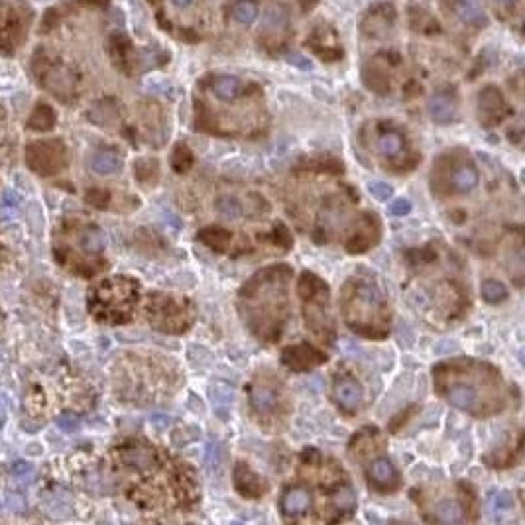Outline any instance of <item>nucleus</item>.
I'll return each instance as SVG.
<instances>
[{
	"instance_id": "f257e3e1",
	"label": "nucleus",
	"mask_w": 525,
	"mask_h": 525,
	"mask_svg": "<svg viewBox=\"0 0 525 525\" xmlns=\"http://www.w3.org/2000/svg\"><path fill=\"white\" fill-rule=\"evenodd\" d=\"M134 299H136L134 282L124 277L107 279L92 294V313L107 321L122 322L128 317Z\"/></svg>"
},
{
	"instance_id": "f03ea898",
	"label": "nucleus",
	"mask_w": 525,
	"mask_h": 525,
	"mask_svg": "<svg viewBox=\"0 0 525 525\" xmlns=\"http://www.w3.org/2000/svg\"><path fill=\"white\" fill-rule=\"evenodd\" d=\"M26 162L37 175H56L67 164V152L59 140H40L28 146Z\"/></svg>"
},
{
	"instance_id": "7ed1b4c3",
	"label": "nucleus",
	"mask_w": 525,
	"mask_h": 525,
	"mask_svg": "<svg viewBox=\"0 0 525 525\" xmlns=\"http://www.w3.org/2000/svg\"><path fill=\"white\" fill-rule=\"evenodd\" d=\"M40 83L61 101H71L77 91V79L71 69L61 64H49L36 69Z\"/></svg>"
},
{
	"instance_id": "20e7f679",
	"label": "nucleus",
	"mask_w": 525,
	"mask_h": 525,
	"mask_svg": "<svg viewBox=\"0 0 525 525\" xmlns=\"http://www.w3.org/2000/svg\"><path fill=\"white\" fill-rule=\"evenodd\" d=\"M427 111L431 120H435L437 124H449L457 119V111H459L457 97L451 91H437L431 95Z\"/></svg>"
},
{
	"instance_id": "39448f33",
	"label": "nucleus",
	"mask_w": 525,
	"mask_h": 525,
	"mask_svg": "<svg viewBox=\"0 0 525 525\" xmlns=\"http://www.w3.org/2000/svg\"><path fill=\"white\" fill-rule=\"evenodd\" d=\"M334 399L346 411H356L362 404V386L356 380L344 378L334 386Z\"/></svg>"
},
{
	"instance_id": "423d86ee",
	"label": "nucleus",
	"mask_w": 525,
	"mask_h": 525,
	"mask_svg": "<svg viewBox=\"0 0 525 525\" xmlns=\"http://www.w3.org/2000/svg\"><path fill=\"white\" fill-rule=\"evenodd\" d=\"M478 111H480V119L484 120L486 124L497 120V116L504 111V99L497 89L494 87H486L484 91L480 92L478 97Z\"/></svg>"
},
{
	"instance_id": "0eeeda50",
	"label": "nucleus",
	"mask_w": 525,
	"mask_h": 525,
	"mask_svg": "<svg viewBox=\"0 0 525 525\" xmlns=\"http://www.w3.org/2000/svg\"><path fill=\"white\" fill-rule=\"evenodd\" d=\"M122 462H126L128 466L140 470V472H147L157 464V457L150 447L138 445V447H126L122 451Z\"/></svg>"
},
{
	"instance_id": "6e6552de",
	"label": "nucleus",
	"mask_w": 525,
	"mask_h": 525,
	"mask_svg": "<svg viewBox=\"0 0 525 525\" xmlns=\"http://www.w3.org/2000/svg\"><path fill=\"white\" fill-rule=\"evenodd\" d=\"M313 504V496L307 492L305 488H291L287 490L284 497H282V507H284V514L286 516H299V514H305L309 507Z\"/></svg>"
},
{
	"instance_id": "1a4fd4ad",
	"label": "nucleus",
	"mask_w": 525,
	"mask_h": 525,
	"mask_svg": "<svg viewBox=\"0 0 525 525\" xmlns=\"http://www.w3.org/2000/svg\"><path fill=\"white\" fill-rule=\"evenodd\" d=\"M447 397L452 406H457L462 411H478V392L472 386H452L447 392Z\"/></svg>"
},
{
	"instance_id": "9d476101",
	"label": "nucleus",
	"mask_w": 525,
	"mask_h": 525,
	"mask_svg": "<svg viewBox=\"0 0 525 525\" xmlns=\"http://www.w3.org/2000/svg\"><path fill=\"white\" fill-rule=\"evenodd\" d=\"M368 474L372 482L378 484L380 488H394L396 486V469L392 466V462L387 461V459H376V461L370 464Z\"/></svg>"
},
{
	"instance_id": "9b49d317",
	"label": "nucleus",
	"mask_w": 525,
	"mask_h": 525,
	"mask_svg": "<svg viewBox=\"0 0 525 525\" xmlns=\"http://www.w3.org/2000/svg\"><path fill=\"white\" fill-rule=\"evenodd\" d=\"M250 399H252L254 411H258V414H270L277 406L276 392L270 386H264V384H256V386L252 387Z\"/></svg>"
},
{
	"instance_id": "f8f14e48",
	"label": "nucleus",
	"mask_w": 525,
	"mask_h": 525,
	"mask_svg": "<svg viewBox=\"0 0 525 525\" xmlns=\"http://www.w3.org/2000/svg\"><path fill=\"white\" fill-rule=\"evenodd\" d=\"M91 167L101 175L116 174L122 167V157L114 150H99L91 159Z\"/></svg>"
},
{
	"instance_id": "ddd939ff",
	"label": "nucleus",
	"mask_w": 525,
	"mask_h": 525,
	"mask_svg": "<svg viewBox=\"0 0 525 525\" xmlns=\"http://www.w3.org/2000/svg\"><path fill=\"white\" fill-rule=\"evenodd\" d=\"M242 91V83L239 77L234 75H221L212 81V92L221 99V101H234Z\"/></svg>"
},
{
	"instance_id": "4468645a",
	"label": "nucleus",
	"mask_w": 525,
	"mask_h": 525,
	"mask_svg": "<svg viewBox=\"0 0 525 525\" xmlns=\"http://www.w3.org/2000/svg\"><path fill=\"white\" fill-rule=\"evenodd\" d=\"M457 14L461 16V20L469 22L472 26H484L488 22L486 12L474 0H459L457 2Z\"/></svg>"
},
{
	"instance_id": "2eb2a0df",
	"label": "nucleus",
	"mask_w": 525,
	"mask_h": 525,
	"mask_svg": "<svg viewBox=\"0 0 525 525\" xmlns=\"http://www.w3.org/2000/svg\"><path fill=\"white\" fill-rule=\"evenodd\" d=\"M231 16L234 22H239L242 26H250L258 18V4L254 0H236L232 4Z\"/></svg>"
},
{
	"instance_id": "dca6fc26",
	"label": "nucleus",
	"mask_w": 525,
	"mask_h": 525,
	"mask_svg": "<svg viewBox=\"0 0 525 525\" xmlns=\"http://www.w3.org/2000/svg\"><path fill=\"white\" fill-rule=\"evenodd\" d=\"M319 360V354L309 346H297V349H287L284 354V362L294 366L295 370H303L309 364H315Z\"/></svg>"
},
{
	"instance_id": "f3484780",
	"label": "nucleus",
	"mask_w": 525,
	"mask_h": 525,
	"mask_svg": "<svg viewBox=\"0 0 525 525\" xmlns=\"http://www.w3.org/2000/svg\"><path fill=\"white\" fill-rule=\"evenodd\" d=\"M435 519L441 524H462L464 521V509L459 502L447 500L435 507Z\"/></svg>"
},
{
	"instance_id": "a211bd4d",
	"label": "nucleus",
	"mask_w": 525,
	"mask_h": 525,
	"mask_svg": "<svg viewBox=\"0 0 525 525\" xmlns=\"http://www.w3.org/2000/svg\"><path fill=\"white\" fill-rule=\"evenodd\" d=\"M476 183H478V174H476V169L472 166H461L454 169L452 185H454L457 191L469 193V191H472L476 187Z\"/></svg>"
},
{
	"instance_id": "6ab92c4d",
	"label": "nucleus",
	"mask_w": 525,
	"mask_h": 525,
	"mask_svg": "<svg viewBox=\"0 0 525 525\" xmlns=\"http://www.w3.org/2000/svg\"><path fill=\"white\" fill-rule=\"evenodd\" d=\"M236 486L246 496H260V480L256 474H252L246 466L236 469Z\"/></svg>"
},
{
	"instance_id": "aec40b11",
	"label": "nucleus",
	"mask_w": 525,
	"mask_h": 525,
	"mask_svg": "<svg viewBox=\"0 0 525 525\" xmlns=\"http://www.w3.org/2000/svg\"><path fill=\"white\" fill-rule=\"evenodd\" d=\"M56 124V114L54 111L47 107V104H37L36 111L32 112V119H30L28 126L32 130H49Z\"/></svg>"
},
{
	"instance_id": "412c9836",
	"label": "nucleus",
	"mask_w": 525,
	"mask_h": 525,
	"mask_svg": "<svg viewBox=\"0 0 525 525\" xmlns=\"http://www.w3.org/2000/svg\"><path fill=\"white\" fill-rule=\"evenodd\" d=\"M378 150L382 156L396 157L404 150V138L397 132H386L378 140Z\"/></svg>"
},
{
	"instance_id": "4be33fe9",
	"label": "nucleus",
	"mask_w": 525,
	"mask_h": 525,
	"mask_svg": "<svg viewBox=\"0 0 525 525\" xmlns=\"http://www.w3.org/2000/svg\"><path fill=\"white\" fill-rule=\"evenodd\" d=\"M79 242H81V248L87 252H101L104 246V236L97 227H89L79 232Z\"/></svg>"
},
{
	"instance_id": "5701e85b",
	"label": "nucleus",
	"mask_w": 525,
	"mask_h": 525,
	"mask_svg": "<svg viewBox=\"0 0 525 525\" xmlns=\"http://www.w3.org/2000/svg\"><path fill=\"white\" fill-rule=\"evenodd\" d=\"M287 24V12L284 6H270L264 16V28L266 30H282Z\"/></svg>"
},
{
	"instance_id": "b1692460",
	"label": "nucleus",
	"mask_w": 525,
	"mask_h": 525,
	"mask_svg": "<svg viewBox=\"0 0 525 525\" xmlns=\"http://www.w3.org/2000/svg\"><path fill=\"white\" fill-rule=\"evenodd\" d=\"M482 295H484V299L490 301V303H500V301H504L507 297V289L504 284H500L496 279H488L482 286Z\"/></svg>"
},
{
	"instance_id": "393cba45",
	"label": "nucleus",
	"mask_w": 525,
	"mask_h": 525,
	"mask_svg": "<svg viewBox=\"0 0 525 525\" xmlns=\"http://www.w3.org/2000/svg\"><path fill=\"white\" fill-rule=\"evenodd\" d=\"M217 211L224 219H239L242 215V205L234 197H221L217 201Z\"/></svg>"
},
{
	"instance_id": "a878e982",
	"label": "nucleus",
	"mask_w": 525,
	"mask_h": 525,
	"mask_svg": "<svg viewBox=\"0 0 525 525\" xmlns=\"http://www.w3.org/2000/svg\"><path fill=\"white\" fill-rule=\"evenodd\" d=\"M201 240H205V244H209L212 248L222 250L229 240V234L221 229H209V231L201 232Z\"/></svg>"
},
{
	"instance_id": "bb28decb",
	"label": "nucleus",
	"mask_w": 525,
	"mask_h": 525,
	"mask_svg": "<svg viewBox=\"0 0 525 525\" xmlns=\"http://www.w3.org/2000/svg\"><path fill=\"white\" fill-rule=\"evenodd\" d=\"M512 507V496L506 494V492H500V494H494V496L488 497L486 502V509L490 514H496V512H506Z\"/></svg>"
},
{
	"instance_id": "cd10ccee",
	"label": "nucleus",
	"mask_w": 525,
	"mask_h": 525,
	"mask_svg": "<svg viewBox=\"0 0 525 525\" xmlns=\"http://www.w3.org/2000/svg\"><path fill=\"white\" fill-rule=\"evenodd\" d=\"M334 506L339 509H352L354 507V492L349 486H342L341 490L334 492Z\"/></svg>"
},
{
	"instance_id": "c85d7f7f",
	"label": "nucleus",
	"mask_w": 525,
	"mask_h": 525,
	"mask_svg": "<svg viewBox=\"0 0 525 525\" xmlns=\"http://www.w3.org/2000/svg\"><path fill=\"white\" fill-rule=\"evenodd\" d=\"M368 191L370 195H374V199H378V201H386V199H390V197L394 195L392 185L384 183V181H370Z\"/></svg>"
},
{
	"instance_id": "c756f323",
	"label": "nucleus",
	"mask_w": 525,
	"mask_h": 525,
	"mask_svg": "<svg viewBox=\"0 0 525 525\" xmlns=\"http://www.w3.org/2000/svg\"><path fill=\"white\" fill-rule=\"evenodd\" d=\"M409 211H411V203H409V199H406V197H399V199H396L394 203L390 205V212L394 217H404Z\"/></svg>"
},
{
	"instance_id": "7c9ffc66",
	"label": "nucleus",
	"mask_w": 525,
	"mask_h": 525,
	"mask_svg": "<svg viewBox=\"0 0 525 525\" xmlns=\"http://www.w3.org/2000/svg\"><path fill=\"white\" fill-rule=\"evenodd\" d=\"M179 162H183L181 164V169H187V167L191 166V154H189V150L185 146H177V150H175V154H174V166L177 167V164Z\"/></svg>"
},
{
	"instance_id": "2f4dec72",
	"label": "nucleus",
	"mask_w": 525,
	"mask_h": 525,
	"mask_svg": "<svg viewBox=\"0 0 525 525\" xmlns=\"http://www.w3.org/2000/svg\"><path fill=\"white\" fill-rule=\"evenodd\" d=\"M57 425L64 429V431H75L79 427V419L71 414H64L57 417Z\"/></svg>"
},
{
	"instance_id": "473e14b6",
	"label": "nucleus",
	"mask_w": 525,
	"mask_h": 525,
	"mask_svg": "<svg viewBox=\"0 0 525 525\" xmlns=\"http://www.w3.org/2000/svg\"><path fill=\"white\" fill-rule=\"evenodd\" d=\"M87 201L91 205H95V207H104L107 205V201H109V195L104 193V191H89V195H87Z\"/></svg>"
},
{
	"instance_id": "72a5a7b5",
	"label": "nucleus",
	"mask_w": 525,
	"mask_h": 525,
	"mask_svg": "<svg viewBox=\"0 0 525 525\" xmlns=\"http://www.w3.org/2000/svg\"><path fill=\"white\" fill-rule=\"evenodd\" d=\"M287 61H295V65H299L301 69H311V61L301 56H287Z\"/></svg>"
},
{
	"instance_id": "f704fd0d",
	"label": "nucleus",
	"mask_w": 525,
	"mask_h": 525,
	"mask_svg": "<svg viewBox=\"0 0 525 525\" xmlns=\"http://www.w3.org/2000/svg\"><path fill=\"white\" fill-rule=\"evenodd\" d=\"M496 2L497 4H502V6H507V8H509V6H516L517 4V0H496Z\"/></svg>"
},
{
	"instance_id": "c9c22d12",
	"label": "nucleus",
	"mask_w": 525,
	"mask_h": 525,
	"mask_svg": "<svg viewBox=\"0 0 525 525\" xmlns=\"http://www.w3.org/2000/svg\"><path fill=\"white\" fill-rule=\"evenodd\" d=\"M174 2L177 4V6H187V4H189L191 0H174Z\"/></svg>"
}]
</instances>
